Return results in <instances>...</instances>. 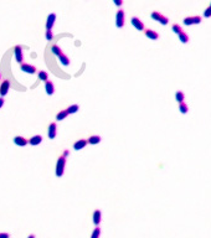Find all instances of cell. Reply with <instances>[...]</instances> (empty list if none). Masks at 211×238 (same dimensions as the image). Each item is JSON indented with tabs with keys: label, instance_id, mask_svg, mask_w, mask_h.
Wrapping results in <instances>:
<instances>
[{
	"label": "cell",
	"instance_id": "d6986e66",
	"mask_svg": "<svg viewBox=\"0 0 211 238\" xmlns=\"http://www.w3.org/2000/svg\"><path fill=\"white\" fill-rule=\"evenodd\" d=\"M179 40H180V42L181 44H188L189 42V40H190V37H189V35L186 34V32H180L179 34Z\"/></svg>",
	"mask_w": 211,
	"mask_h": 238
},
{
	"label": "cell",
	"instance_id": "5b68a950",
	"mask_svg": "<svg viewBox=\"0 0 211 238\" xmlns=\"http://www.w3.org/2000/svg\"><path fill=\"white\" fill-rule=\"evenodd\" d=\"M20 70L22 72H26V73H30V74H34L37 72V68L32 64H29V63H21L20 64Z\"/></svg>",
	"mask_w": 211,
	"mask_h": 238
},
{
	"label": "cell",
	"instance_id": "6da1fadb",
	"mask_svg": "<svg viewBox=\"0 0 211 238\" xmlns=\"http://www.w3.org/2000/svg\"><path fill=\"white\" fill-rule=\"evenodd\" d=\"M65 167H66V156H60L59 157V160H57V163H56V176L57 177H61L62 175H63V173H65Z\"/></svg>",
	"mask_w": 211,
	"mask_h": 238
},
{
	"label": "cell",
	"instance_id": "52a82bcc",
	"mask_svg": "<svg viewBox=\"0 0 211 238\" xmlns=\"http://www.w3.org/2000/svg\"><path fill=\"white\" fill-rule=\"evenodd\" d=\"M10 89V81L9 79H4L3 83L0 84V97H5Z\"/></svg>",
	"mask_w": 211,
	"mask_h": 238
},
{
	"label": "cell",
	"instance_id": "277c9868",
	"mask_svg": "<svg viewBox=\"0 0 211 238\" xmlns=\"http://www.w3.org/2000/svg\"><path fill=\"white\" fill-rule=\"evenodd\" d=\"M203 21V18L201 16H188L184 19V25L186 26H190V25H197V24H201Z\"/></svg>",
	"mask_w": 211,
	"mask_h": 238
},
{
	"label": "cell",
	"instance_id": "4fadbf2b",
	"mask_svg": "<svg viewBox=\"0 0 211 238\" xmlns=\"http://www.w3.org/2000/svg\"><path fill=\"white\" fill-rule=\"evenodd\" d=\"M144 34H146V36L148 38L154 40V41L159 38V34H158L156 31H154V30H150V29H146V30H144Z\"/></svg>",
	"mask_w": 211,
	"mask_h": 238
},
{
	"label": "cell",
	"instance_id": "7a4b0ae2",
	"mask_svg": "<svg viewBox=\"0 0 211 238\" xmlns=\"http://www.w3.org/2000/svg\"><path fill=\"white\" fill-rule=\"evenodd\" d=\"M150 16H152L153 20H155V21H158V22H160L162 25H168V24H169V19H168L166 16L162 15L160 12H158V11H153L152 14H150Z\"/></svg>",
	"mask_w": 211,
	"mask_h": 238
},
{
	"label": "cell",
	"instance_id": "e0dca14e",
	"mask_svg": "<svg viewBox=\"0 0 211 238\" xmlns=\"http://www.w3.org/2000/svg\"><path fill=\"white\" fill-rule=\"evenodd\" d=\"M101 140H102V138H101L99 135H92V137H89V138H88V144H91V145H96V144L101 143Z\"/></svg>",
	"mask_w": 211,
	"mask_h": 238
},
{
	"label": "cell",
	"instance_id": "7402d4cb",
	"mask_svg": "<svg viewBox=\"0 0 211 238\" xmlns=\"http://www.w3.org/2000/svg\"><path fill=\"white\" fill-rule=\"evenodd\" d=\"M37 76H39V79H41V81H44V82L49 81V73L46 71H39Z\"/></svg>",
	"mask_w": 211,
	"mask_h": 238
},
{
	"label": "cell",
	"instance_id": "30bf717a",
	"mask_svg": "<svg viewBox=\"0 0 211 238\" xmlns=\"http://www.w3.org/2000/svg\"><path fill=\"white\" fill-rule=\"evenodd\" d=\"M56 135H57V125H56V123H51L49 125V138L55 139Z\"/></svg>",
	"mask_w": 211,
	"mask_h": 238
},
{
	"label": "cell",
	"instance_id": "d6a6232c",
	"mask_svg": "<svg viewBox=\"0 0 211 238\" xmlns=\"http://www.w3.org/2000/svg\"><path fill=\"white\" fill-rule=\"evenodd\" d=\"M69 154H70L69 150H65V151H63V156H69Z\"/></svg>",
	"mask_w": 211,
	"mask_h": 238
},
{
	"label": "cell",
	"instance_id": "ac0fdd59",
	"mask_svg": "<svg viewBox=\"0 0 211 238\" xmlns=\"http://www.w3.org/2000/svg\"><path fill=\"white\" fill-rule=\"evenodd\" d=\"M67 115H69V112H67V109L61 111V112H59V113H57V115H56V121L61 122V121H63V119H66V118H67Z\"/></svg>",
	"mask_w": 211,
	"mask_h": 238
},
{
	"label": "cell",
	"instance_id": "2e32d148",
	"mask_svg": "<svg viewBox=\"0 0 211 238\" xmlns=\"http://www.w3.org/2000/svg\"><path fill=\"white\" fill-rule=\"evenodd\" d=\"M101 220H102V212L101 210H96L93 212V223L96 224V226H98V224L101 223Z\"/></svg>",
	"mask_w": 211,
	"mask_h": 238
},
{
	"label": "cell",
	"instance_id": "603a6c76",
	"mask_svg": "<svg viewBox=\"0 0 211 238\" xmlns=\"http://www.w3.org/2000/svg\"><path fill=\"white\" fill-rule=\"evenodd\" d=\"M59 60H60V62H61L63 66H69V64H70V58L66 56L65 54L60 55V56H59Z\"/></svg>",
	"mask_w": 211,
	"mask_h": 238
},
{
	"label": "cell",
	"instance_id": "f1b7e54d",
	"mask_svg": "<svg viewBox=\"0 0 211 238\" xmlns=\"http://www.w3.org/2000/svg\"><path fill=\"white\" fill-rule=\"evenodd\" d=\"M204 18H211V6H209V8L204 11Z\"/></svg>",
	"mask_w": 211,
	"mask_h": 238
},
{
	"label": "cell",
	"instance_id": "484cf974",
	"mask_svg": "<svg viewBox=\"0 0 211 238\" xmlns=\"http://www.w3.org/2000/svg\"><path fill=\"white\" fill-rule=\"evenodd\" d=\"M99 237H101V228L98 226H96V228L93 230V232L91 234V238H99Z\"/></svg>",
	"mask_w": 211,
	"mask_h": 238
},
{
	"label": "cell",
	"instance_id": "e575fe53",
	"mask_svg": "<svg viewBox=\"0 0 211 238\" xmlns=\"http://www.w3.org/2000/svg\"><path fill=\"white\" fill-rule=\"evenodd\" d=\"M0 79H2V73H0Z\"/></svg>",
	"mask_w": 211,
	"mask_h": 238
},
{
	"label": "cell",
	"instance_id": "4316f807",
	"mask_svg": "<svg viewBox=\"0 0 211 238\" xmlns=\"http://www.w3.org/2000/svg\"><path fill=\"white\" fill-rule=\"evenodd\" d=\"M171 29H173V31L175 32V34H180V32H183V28H181V26L180 25H178V24H174L173 25V28H171Z\"/></svg>",
	"mask_w": 211,
	"mask_h": 238
},
{
	"label": "cell",
	"instance_id": "83f0119b",
	"mask_svg": "<svg viewBox=\"0 0 211 238\" xmlns=\"http://www.w3.org/2000/svg\"><path fill=\"white\" fill-rule=\"evenodd\" d=\"M45 36H46V40H47V41H51V40L54 38V34H52V30H46Z\"/></svg>",
	"mask_w": 211,
	"mask_h": 238
},
{
	"label": "cell",
	"instance_id": "8fae6325",
	"mask_svg": "<svg viewBox=\"0 0 211 238\" xmlns=\"http://www.w3.org/2000/svg\"><path fill=\"white\" fill-rule=\"evenodd\" d=\"M14 144H15V145H18V147H26V145L29 144V140H28V139H25L24 137L18 135V137H15V138H14Z\"/></svg>",
	"mask_w": 211,
	"mask_h": 238
},
{
	"label": "cell",
	"instance_id": "3957f363",
	"mask_svg": "<svg viewBox=\"0 0 211 238\" xmlns=\"http://www.w3.org/2000/svg\"><path fill=\"white\" fill-rule=\"evenodd\" d=\"M124 16H126V14H124V11L122 10V9H119L117 11V15H116V26L118 29H122L123 26H124Z\"/></svg>",
	"mask_w": 211,
	"mask_h": 238
},
{
	"label": "cell",
	"instance_id": "ba28073f",
	"mask_svg": "<svg viewBox=\"0 0 211 238\" xmlns=\"http://www.w3.org/2000/svg\"><path fill=\"white\" fill-rule=\"evenodd\" d=\"M130 22H132V25H133L138 31H144V30H146V28H144V24H143L137 16H133V18H132V19H130Z\"/></svg>",
	"mask_w": 211,
	"mask_h": 238
},
{
	"label": "cell",
	"instance_id": "5bb4252c",
	"mask_svg": "<svg viewBox=\"0 0 211 238\" xmlns=\"http://www.w3.org/2000/svg\"><path fill=\"white\" fill-rule=\"evenodd\" d=\"M45 91H46V93L49 96H52L55 93V86H54V83H52L51 81H46L45 82Z\"/></svg>",
	"mask_w": 211,
	"mask_h": 238
},
{
	"label": "cell",
	"instance_id": "f546056e",
	"mask_svg": "<svg viewBox=\"0 0 211 238\" xmlns=\"http://www.w3.org/2000/svg\"><path fill=\"white\" fill-rule=\"evenodd\" d=\"M113 3H114V5H116V6L121 8V6H122V4H123V0H113Z\"/></svg>",
	"mask_w": 211,
	"mask_h": 238
},
{
	"label": "cell",
	"instance_id": "cb8c5ba5",
	"mask_svg": "<svg viewBox=\"0 0 211 238\" xmlns=\"http://www.w3.org/2000/svg\"><path fill=\"white\" fill-rule=\"evenodd\" d=\"M51 51H52V54H54V55H56L57 57H59L60 55H62V54H63V52H62V50H61V48H60L57 45H54V46H52Z\"/></svg>",
	"mask_w": 211,
	"mask_h": 238
},
{
	"label": "cell",
	"instance_id": "9c48e42d",
	"mask_svg": "<svg viewBox=\"0 0 211 238\" xmlns=\"http://www.w3.org/2000/svg\"><path fill=\"white\" fill-rule=\"evenodd\" d=\"M55 21H56V14H50L47 16V20H46V30H52V28H54L55 25Z\"/></svg>",
	"mask_w": 211,
	"mask_h": 238
},
{
	"label": "cell",
	"instance_id": "7c38bea8",
	"mask_svg": "<svg viewBox=\"0 0 211 238\" xmlns=\"http://www.w3.org/2000/svg\"><path fill=\"white\" fill-rule=\"evenodd\" d=\"M87 144H88V140H86V139H80V140H77V141L73 144V149H75V150H81V149L86 148Z\"/></svg>",
	"mask_w": 211,
	"mask_h": 238
},
{
	"label": "cell",
	"instance_id": "d590c367",
	"mask_svg": "<svg viewBox=\"0 0 211 238\" xmlns=\"http://www.w3.org/2000/svg\"><path fill=\"white\" fill-rule=\"evenodd\" d=\"M210 6H211V4H210Z\"/></svg>",
	"mask_w": 211,
	"mask_h": 238
},
{
	"label": "cell",
	"instance_id": "8992f818",
	"mask_svg": "<svg viewBox=\"0 0 211 238\" xmlns=\"http://www.w3.org/2000/svg\"><path fill=\"white\" fill-rule=\"evenodd\" d=\"M14 54H15V60H16V62L18 63H24L22 61H24V54H22V47L20 46V45H18V46H15L14 47Z\"/></svg>",
	"mask_w": 211,
	"mask_h": 238
},
{
	"label": "cell",
	"instance_id": "ffe728a7",
	"mask_svg": "<svg viewBox=\"0 0 211 238\" xmlns=\"http://www.w3.org/2000/svg\"><path fill=\"white\" fill-rule=\"evenodd\" d=\"M179 111H180V113H181V114H186V113L189 112V107H188V104H186L185 102L179 103Z\"/></svg>",
	"mask_w": 211,
	"mask_h": 238
},
{
	"label": "cell",
	"instance_id": "4dcf8cb0",
	"mask_svg": "<svg viewBox=\"0 0 211 238\" xmlns=\"http://www.w3.org/2000/svg\"><path fill=\"white\" fill-rule=\"evenodd\" d=\"M0 238H10V234H9V233L3 232V233H0Z\"/></svg>",
	"mask_w": 211,
	"mask_h": 238
},
{
	"label": "cell",
	"instance_id": "1f68e13d",
	"mask_svg": "<svg viewBox=\"0 0 211 238\" xmlns=\"http://www.w3.org/2000/svg\"><path fill=\"white\" fill-rule=\"evenodd\" d=\"M4 103H5L4 98H3V97H0V109H2V107H3V105H4Z\"/></svg>",
	"mask_w": 211,
	"mask_h": 238
},
{
	"label": "cell",
	"instance_id": "d4e9b609",
	"mask_svg": "<svg viewBox=\"0 0 211 238\" xmlns=\"http://www.w3.org/2000/svg\"><path fill=\"white\" fill-rule=\"evenodd\" d=\"M78 109H80V107H78L77 104H72L67 108V112H69V114H75L78 112Z\"/></svg>",
	"mask_w": 211,
	"mask_h": 238
},
{
	"label": "cell",
	"instance_id": "836d02e7",
	"mask_svg": "<svg viewBox=\"0 0 211 238\" xmlns=\"http://www.w3.org/2000/svg\"><path fill=\"white\" fill-rule=\"evenodd\" d=\"M28 238H36V237H35V234H30Z\"/></svg>",
	"mask_w": 211,
	"mask_h": 238
},
{
	"label": "cell",
	"instance_id": "9a60e30c",
	"mask_svg": "<svg viewBox=\"0 0 211 238\" xmlns=\"http://www.w3.org/2000/svg\"><path fill=\"white\" fill-rule=\"evenodd\" d=\"M41 141H42V137L41 135H34V137H31L29 139V144L32 145V147H36V145L41 144Z\"/></svg>",
	"mask_w": 211,
	"mask_h": 238
},
{
	"label": "cell",
	"instance_id": "44dd1931",
	"mask_svg": "<svg viewBox=\"0 0 211 238\" xmlns=\"http://www.w3.org/2000/svg\"><path fill=\"white\" fill-rule=\"evenodd\" d=\"M184 99H185V94H184V92L178 91L176 93H175V101L178 103H181V102H184Z\"/></svg>",
	"mask_w": 211,
	"mask_h": 238
}]
</instances>
